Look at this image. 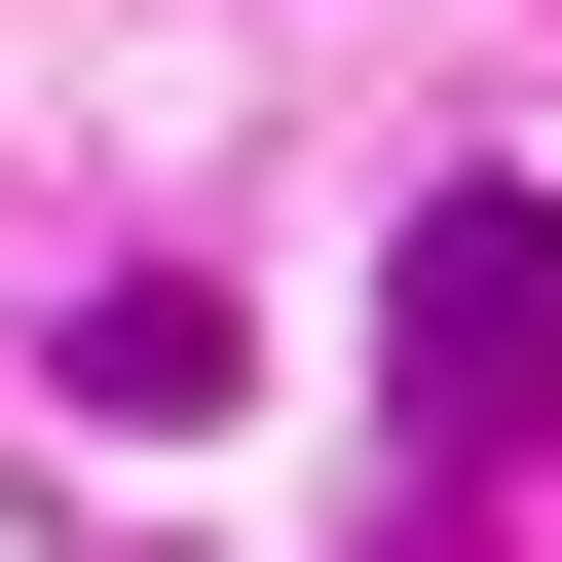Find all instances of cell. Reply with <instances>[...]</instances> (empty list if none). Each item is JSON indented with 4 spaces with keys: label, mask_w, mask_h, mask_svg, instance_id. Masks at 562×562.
Wrapping results in <instances>:
<instances>
[{
    "label": "cell",
    "mask_w": 562,
    "mask_h": 562,
    "mask_svg": "<svg viewBox=\"0 0 562 562\" xmlns=\"http://www.w3.org/2000/svg\"><path fill=\"white\" fill-rule=\"evenodd\" d=\"M375 338H413V413H487V450H562V188H450Z\"/></svg>",
    "instance_id": "1"
},
{
    "label": "cell",
    "mask_w": 562,
    "mask_h": 562,
    "mask_svg": "<svg viewBox=\"0 0 562 562\" xmlns=\"http://www.w3.org/2000/svg\"><path fill=\"white\" fill-rule=\"evenodd\" d=\"M76 413H113V450H188V413H225V301H188V262H113V301H76Z\"/></svg>",
    "instance_id": "2"
}]
</instances>
